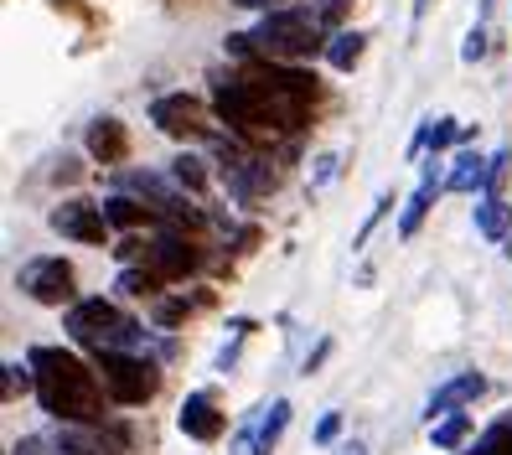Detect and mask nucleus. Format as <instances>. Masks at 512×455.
<instances>
[{"label": "nucleus", "instance_id": "16", "mask_svg": "<svg viewBox=\"0 0 512 455\" xmlns=\"http://www.w3.org/2000/svg\"><path fill=\"white\" fill-rule=\"evenodd\" d=\"M363 47H368L363 32H331V42H326V63L337 68V73H352L357 63H363Z\"/></svg>", "mask_w": 512, "mask_h": 455}, {"label": "nucleus", "instance_id": "31", "mask_svg": "<svg viewBox=\"0 0 512 455\" xmlns=\"http://www.w3.org/2000/svg\"><path fill=\"white\" fill-rule=\"evenodd\" d=\"M487 11H492V0H481V16H487Z\"/></svg>", "mask_w": 512, "mask_h": 455}, {"label": "nucleus", "instance_id": "15", "mask_svg": "<svg viewBox=\"0 0 512 455\" xmlns=\"http://www.w3.org/2000/svg\"><path fill=\"white\" fill-rule=\"evenodd\" d=\"M88 156H94L99 166H119L130 156V135H125V125L119 119H99L94 130H88Z\"/></svg>", "mask_w": 512, "mask_h": 455}, {"label": "nucleus", "instance_id": "27", "mask_svg": "<svg viewBox=\"0 0 512 455\" xmlns=\"http://www.w3.org/2000/svg\"><path fill=\"white\" fill-rule=\"evenodd\" d=\"M461 57H466V63H481V57H487V32H481V26H471V32H466Z\"/></svg>", "mask_w": 512, "mask_h": 455}, {"label": "nucleus", "instance_id": "13", "mask_svg": "<svg viewBox=\"0 0 512 455\" xmlns=\"http://www.w3.org/2000/svg\"><path fill=\"white\" fill-rule=\"evenodd\" d=\"M435 166H440V161L430 156V161H425V181H419L414 197H409V207L399 212V238H414V233H419V223H425V212L435 207V197L445 192V176H440Z\"/></svg>", "mask_w": 512, "mask_h": 455}, {"label": "nucleus", "instance_id": "14", "mask_svg": "<svg viewBox=\"0 0 512 455\" xmlns=\"http://www.w3.org/2000/svg\"><path fill=\"white\" fill-rule=\"evenodd\" d=\"M445 192H492V161H481L476 150H461L445 171Z\"/></svg>", "mask_w": 512, "mask_h": 455}, {"label": "nucleus", "instance_id": "5", "mask_svg": "<svg viewBox=\"0 0 512 455\" xmlns=\"http://www.w3.org/2000/svg\"><path fill=\"white\" fill-rule=\"evenodd\" d=\"M94 368H99V383L114 404H150L161 388V373L156 362L140 357V352H94Z\"/></svg>", "mask_w": 512, "mask_h": 455}, {"label": "nucleus", "instance_id": "26", "mask_svg": "<svg viewBox=\"0 0 512 455\" xmlns=\"http://www.w3.org/2000/svg\"><path fill=\"white\" fill-rule=\"evenodd\" d=\"M187 321V300H156V326H176Z\"/></svg>", "mask_w": 512, "mask_h": 455}, {"label": "nucleus", "instance_id": "20", "mask_svg": "<svg viewBox=\"0 0 512 455\" xmlns=\"http://www.w3.org/2000/svg\"><path fill=\"white\" fill-rule=\"evenodd\" d=\"M150 212H156V207H145V202H135V197H109V202H104L109 228H140V223H150Z\"/></svg>", "mask_w": 512, "mask_h": 455}, {"label": "nucleus", "instance_id": "2", "mask_svg": "<svg viewBox=\"0 0 512 455\" xmlns=\"http://www.w3.org/2000/svg\"><path fill=\"white\" fill-rule=\"evenodd\" d=\"M37 368V399L52 419L63 424H104V383L99 368L78 362L63 347H32L26 357Z\"/></svg>", "mask_w": 512, "mask_h": 455}, {"label": "nucleus", "instance_id": "7", "mask_svg": "<svg viewBox=\"0 0 512 455\" xmlns=\"http://www.w3.org/2000/svg\"><path fill=\"white\" fill-rule=\"evenodd\" d=\"M16 285L32 300H42V306H73V269H68V259H26Z\"/></svg>", "mask_w": 512, "mask_h": 455}, {"label": "nucleus", "instance_id": "10", "mask_svg": "<svg viewBox=\"0 0 512 455\" xmlns=\"http://www.w3.org/2000/svg\"><path fill=\"white\" fill-rule=\"evenodd\" d=\"M52 228L73 238V244H109V218H104V207L94 202H57L52 207Z\"/></svg>", "mask_w": 512, "mask_h": 455}, {"label": "nucleus", "instance_id": "25", "mask_svg": "<svg viewBox=\"0 0 512 455\" xmlns=\"http://www.w3.org/2000/svg\"><path fill=\"white\" fill-rule=\"evenodd\" d=\"M388 207H394V197H388V192H383V197H378V207L368 212V223H363V228H357V238H352V249H363V244H368V233H373V228L383 223V212H388Z\"/></svg>", "mask_w": 512, "mask_h": 455}, {"label": "nucleus", "instance_id": "24", "mask_svg": "<svg viewBox=\"0 0 512 455\" xmlns=\"http://www.w3.org/2000/svg\"><path fill=\"white\" fill-rule=\"evenodd\" d=\"M337 171H342V156H316V171H311V192H321V187H331V181H337Z\"/></svg>", "mask_w": 512, "mask_h": 455}, {"label": "nucleus", "instance_id": "30", "mask_svg": "<svg viewBox=\"0 0 512 455\" xmlns=\"http://www.w3.org/2000/svg\"><path fill=\"white\" fill-rule=\"evenodd\" d=\"M342 455H368V450H363V445H357V440H352V445H347Z\"/></svg>", "mask_w": 512, "mask_h": 455}, {"label": "nucleus", "instance_id": "28", "mask_svg": "<svg viewBox=\"0 0 512 455\" xmlns=\"http://www.w3.org/2000/svg\"><path fill=\"white\" fill-rule=\"evenodd\" d=\"M337 430H342V414H337V409L321 414V424H316V445H331V440H337Z\"/></svg>", "mask_w": 512, "mask_h": 455}, {"label": "nucleus", "instance_id": "6", "mask_svg": "<svg viewBox=\"0 0 512 455\" xmlns=\"http://www.w3.org/2000/svg\"><path fill=\"white\" fill-rule=\"evenodd\" d=\"M150 125L161 135H176V140H207L213 125H207V109L192 99V94H161L150 104Z\"/></svg>", "mask_w": 512, "mask_h": 455}, {"label": "nucleus", "instance_id": "23", "mask_svg": "<svg viewBox=\"0 0 512 455\" xmlns=\"http://www.w3.org/2000/svg\"><path fill=\"white\" fill-rule=\"evenodd\" d=\"M311 11H316V21L326 26V32H337V26L347 21V11H352V0H311Z\"/></svg>", "mask_w": 512, "mask_h": 455}, {"label": "nucleus", "instance_id": "18", "mask_svg": "<svg viewBox=\"0 0 512 455\" xmlns=\"http://www.w3.org/2000/svg\"><path fill=\"white\" fill-rule=\"evenodd\" d=\"M161 285H166V280H161L150 264H145V269H119V280H114V290L130 295V300H156Z\"/></svg>", "mask_w": 512, "mask_h": 455}, {"label": "nucleus", "instance_id": "19", "mask_svg": "<svg viewBox=\"0 0 512 455\" xmlns=\"http://www.w3.org/2000/svg\"><path fill=\"white\" fill-rule=\"evenodd\" d=\"M466 435H471V414H440V419H430V445L435 450H456V445H466Z\"/></svg>", "mask_w": 512, "mask_h": 455}, {"label": "nucleus", "instance_id": "4", "mask_svg": "<svg viewBox=\"0 0 512 455\" xmlns=\"http://www.w3.org/2000/svg\"><path fill=\"white\" fill-rule=\"evenodd\" d=\"M63 331H68L78 347H88V352H135V347L145 342L140 321L125 316V311H119L114 300H104V295L73 300L68 316H63Z\"/></svg>", "mask_w": 512, "mask_h": 455}, {"label": "nucleus", "instance_id": "8", "mask_svg": "<svg viewBox=\"0 0 512 455\" xmlns=\"http://www.w3.org/2000/svg\"><path fill=\"white\" fill-rule=\"evenodd\" d=\"M285 424H290V399H275L269 409H259L244 430H238V440L228 445V455H269V450L280 445Z\"/></svg>", "mask_w": 512, "mask_h": 455}, {"label": "nucleus", "instance_id": "12", "mask_svg": "<svg viewBox=\"0 0 512 455\" xmlns=\"http://www.w3.org/2000/svg\"><path fill=\"white\" fill-rule=\"evenodd\" d=\"M481 393H487V378H481V373H456V378H445V383L430 393L425 414H430V419H440V414H456V409L476 404Z\"/></svg>", "mask_w": 512, "mask_h": 455}, {"label": "nucleus", "instance_id": "29", "mask_svg": "<svg viewBox=\"0 0 512 455\" xmlns=\"http://www.w3.org/2000/svg\"><path fill=\"white\" fill-rule=\"evenodd\" d=\"M326 352H331V342H326V337H321V342H316V352H311V357H306V378H311V373H316V368H321V362H326Z\"/></svg>", "mask_w": 512, "mask_h": 455}, {"label": "nucleus", "instance_id": "9", "mask_svg": "<svg viewBox=\"0 0 512 455\" xmlns=\"http://www.w3.org/2000/svg\"><path fill=\"white\" fill-rule=\"evenodd\" d=\"M145 264L156 269L161 280H187V275H197V264H202V254H197V244L187 233H176V228H166L156 244L145 249Z\"/></svg>", "mask_w": 512, "mask_h": 455}, {"label": "nucleus", "instance_id": "3", "mask_svg": "<svg viewBox=\"0 0 512 455\" xmlns=\"http://www.w3.org/2000/svg\"><path fill=\"white\" fill-rule=\"evenodd\" d=\"M326 42L331 37L311 6H280V11H264L254 32L228 37V52L233 57H269V63H306V57L326 52Z\"/></svg>", "mask_w": 512, "mask_h": 455}, {"label": "nucleus", "instance_id": "22", "mask_svg": "<svg viewBox=\"0 0 512 455\" xmlns=\"http://www.w3.org/2000/svg\"><path fill=\"white\" fill-rule=\"evenodd\" d=\"M26 388H37V368L32 362H6V399H16Z\"/></svg>", "mask_w": 512, "mask_h": 455}, {"label": "nucleus", "instance_id": "11", "mask_svg": "<svg viewBox=\"0 0 512 455\" xmlns=\"http://www.w3.org/2000/svg\"><path fill=\"white\" fill-rule=\"evenodd\" d=\"M176 424H182V435L187 440H197V445H213L218 435H223V414H218V404H213V393H192V399L182 404V414H176Z\"/></svg>", "mask_w": 512, "mask_h": 455}, {"label": "nucleus", "instance_id": "1", "mask_svg": "<svg viewBox=\"0 0 512 455\" xmlns=\"http://www.w3.org/2000/svg\"><path fill=\"white\" fill-rule=\"evenodd\" d=\"M311 104H316V73H306L300 63H269V57H249L244 73L218 78L213 88L218 119L249 145L295 135L311 119Z\"/></svg>", "mask_w": 512, "mask_h": 455}, {"label": "nucleus", "instance_id": "17", "mask_svg": "<svg viewBox=\"0 0 512 455\" xmlns=\"http://www.w3.org/2000/svg\"><path fill=\"white\" fill-rule=\"evenodd\" d=\"M476 233L481 238H507L512 233V207L502 197H481L476 202Z\"/></svg>", "mask_w": 512, "mask_h": 455}, {"label": "nucleus", "instance_id": "21", "mask_svg": "<svg viewBox=\"0 0 512 455\" xmlns=\"http://www.w3.org/2000/svg\"><path fill=\"white\" fill-rule=\"evenodd\" d=\"M171 181H176V187H182V192H207V161L202 156H192V150H187V156H176L171 161Z\"/></svg>", "mask_w": 512, "mask_h": 455}]
</instances>
